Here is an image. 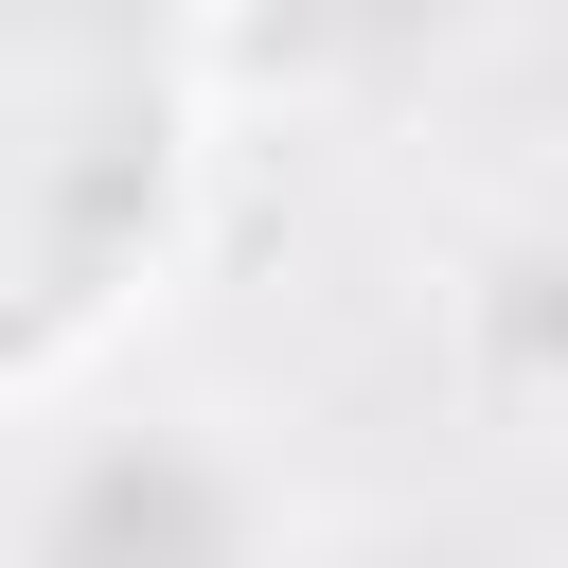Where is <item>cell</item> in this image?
Wrapping results in <instances>:
<instances>
[{
  "instance_id": "6da1fadb",
  "label": "cell",
  "mask_w": 568,
  "mask_h": 568,
  "mask_svg": "<svg viewBox=\"0 0 568 568\" xmlns=\"http://www.w3.org/2000/svg\"><path fill=\"white\" fill-rule=\"evenodd\" d=\"M320 550H337V497L213 373L89 390L0 462V568H320Z\"/></svg>"
},
{
  "instance_id": "7a4b0ae2",
  "label": "cell",
  "mask_w": 568,
  "mask_h": 568,
  "mask_svg": "<svg viewBox=\"0 0 568 568\" xmlns=\"http://www.w3.org/2000/svg\"><path fill=\"white\" fill-rule=\"evenodd\" d=\"M444 373L515 426H568V178H515L444 231Z\"/></svg>"
},
{
  "instance_id": "3957f363",
  "label": "cell",
  "mask_w": 568,
  "mask_h": 568,
  "mask_svg": "<svg viewBox=\"0 0 568 568\" xmlns=\"http://www.w3.org/2000/svg\"><path fill=\"white\" fill-rule=\"evenodd\" d=\"M195 36H266L284 89L355 106V89H426V71L479 36V0H195Z\"/></svg>"
}]
</instances>
